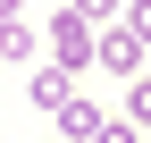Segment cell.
Returning <instances> with one entry per match:
<instances>
[{
  "instance_id": "2",
  "label": "cell",
  "mask_w": 151,
  "mask_h": 143,
  "mask_svg": "<svg viewBox=\"0 0 151 143\" xmlns=\"http://www.w3.org/2000/svg\"><path fill=\"white\" fill-rule=\"evenodd\" d=\"M50 118H59V135H92V126H101L92 101H67V110H50Z\"/></svg>"
},
{
  "instance_id": "3",
  "label": "cell",
  "mask_w": 151,
  "mask_h": 143,
  "mask_svg": "<svg viewBox=\"0 0 151 143\" xmlns=\"http://www.w3.org/2000/svg\"><path fill=\"white\" fill-rule=\"evenodd\" d=\"M25 51H34V34H25V25L9 17V25H0V59H25Z\"/></svg>"
},
{
  "instance_id": "1",
  "label": "cell",
  "mask_w": 151,
  "mask_h": 143,
  "mask_svg": "<svg viewBox=\"0 0 151 143\" xmlns=\"http://www.w3.org/2000/svg\"><path fill=\"white\" fill-rule=\"evenodd\" d=\"M50 34H59V67H84V59H92V25H84V9H67Z\"/></svg>"
},
{
  "instance_id": "4",
  "label": "cell",
  "mask_w": 151,
  "mask_h": 143,
  "mask_svg": "<svg viewBox=\"0 0 151 143\" xmlns=\"http://www.w3.org/2000/svg\"><path fill=\"white\" fill-rule=\"evenodd\" d=\"M126 110H134L143 126H151V84H134V93H126Z\"/></svg>"
}]
</instances>
